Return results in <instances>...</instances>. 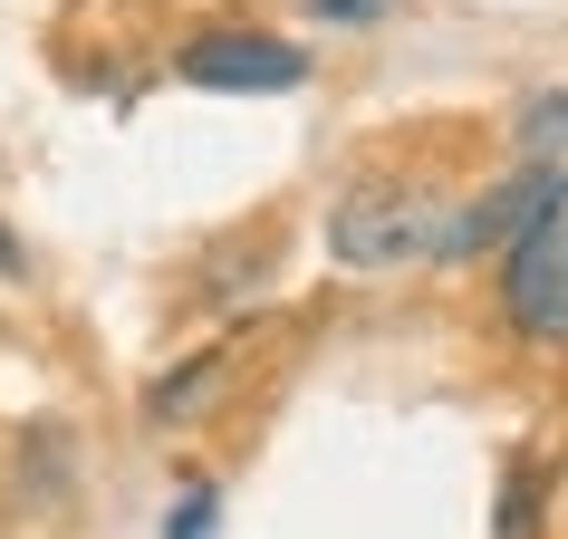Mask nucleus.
Returning a JSON list of instances; mask_svg holds the SVG:
<instances>
[{"label": "nucleus", "mask_w": 568, "mask_h": 539, "mask_svg": "<svg viewBox=\"0 0 568 539\" xmlns=\"http://www.w3.org/2000/svg\"><path fill=\"white\" fill-rule=\"evenodd\" d=\"M501 328L530 347H568V174L501 241Z\"/></svg>", "instance_id": "f03ea898"}, {"label": "nucleus", "mask_w": 568, "mask_h": 539, "mask_svg": "<svg viewBox=\"0 0 568 539\" xmlns=\"http://www.w3.org/2000/svg\"><path fill=\"white\" fill-rule=\"evenodd\" d=\"M174 78L183 88H212V96H290V88L318 78V59H308L300 39H280V30L222 20V30H193L174 49Z\"/></svg>", "instance_id": "7ed1b4c3"}, {"label": "nucleus", "mask_w": 568, "mask_h": 539, "mask_svg": "<svg viewBox=\"0 0 568 539\" xmlns=\"http://www.w3.org/2000/svg\"><path fill=\"white\" fill-rule=\"evenodd\" d=\"M20 270H30V251H20V241L0 232V279H20Z\"/></svg>", "instance_id": "6e6552de"}, {"label": "nucleus", "mask_w": 568, "mask_h": 539, "mask_svg": "<svg viewBox=\"0 0 568 539\" xmlns=\"http://www.w3.org/2000/svg\"><path fill=\"white\" fill-rule=\"evenodd\" d=\"M212 530H222V491L193 481V491L174 501V520H164V539H212Z\"/></svg>", "instance_id": "39448f33"}, {"label": "nucleus", "mask_w": 568, "mask_h": 539, "mask_svg": "<svg viewBox=\"0 0 568 539\" xmlns=\"http://www.w3.org/2000/svg\"><path fill=\"white\" fill-rule=\"evenodd\" d=\"M501 539H539V472L501 481Z\"/></svg>", "instance_id": "423d86ee"}, {"label": "nucleus", "mask_w": 568, "mask_h": 539, "mask_svg": "<svg viewBox=\"0 0 568 539\" xmlns=\"http://www.w3.org/2000/svg\"><path fill=\"white\" fill-rule=\"evenodd\" d=\"M318 20H337V30H357V20H386V0H308Z\"/></svg>", "instance_id": "0eeeda50"}, {"label": "nucleus", "mask_w": 568, "mask_h": 539, "mask_svg": "<svg viewBox=\"0 0 568 539\" xmlns=\"http://www.w3.org/2000/svg\"><path fill=\"white\" fill-rule=\"evenodd\" d=\"M222 376H232V347H203V357H193V366H174V376H164V386H154L145 405H154V415H193V405H203V395L222 386Z\"/></svg>", "instance_id": "20e7f679"}, {"label": "nucleus", "mask_w": 568, "mask_h": 539, "mask_svg": "<svg viewBox=\"0 0 568 539\" xmlns=\"http://www.w3.org/2000/svg\"><path fill=\"white\" fill-rule=\"evenodd\" d=\"M328 251L337 270H424V261H463V193L444 183H415V174H386V183H347L328 212Z\"/></svg>", "instance_id": "f257e3e1"}]
</instances>
